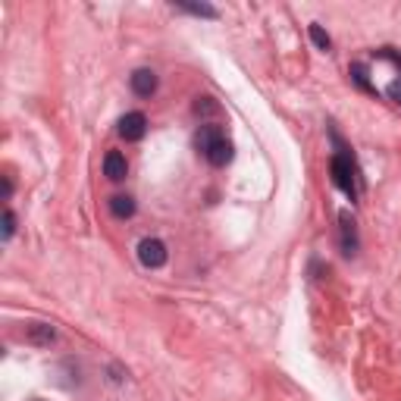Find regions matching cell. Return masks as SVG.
Segmentation results:
<instances>
[{
	"instance_id": "cell-1",
	"label": "cell",
	"mask_w": 401,
	"mask_h": 401,
	"mask_svg": "<svg viewBox=\"0 0 401 401\" xmlns=\"http://www.w3.org/2000/svg\"><path fill=\"white\" fill-rule=\"evenodd\" d=\"M194 147L207 157L210 167H226V163L232 160V141L226 138V132L219 129V125L207 123L198 129V135H194Z\"/></svg>"
},
{
	"instance_id": "cell-2",
	"label": "cell",
	"mask_w": 401,
	"mask_h": 401,
	"mask_svg": "<svg viewBox=\"0 0 401 401\" xmlns=\"http://www.w3.org/2000/svg\"><path fill=\"white\" fill-rule=\"evenodd\" d=\"M333 141H335V147H339V151L333 154V160H329V172H333V182H335V188H342V192L348 194L351 201H358L360 185H358L355 160H351V157L345 154V147H342V141H339V135H335V132H333Z\"/></svg>"
},
{
	"instance_id": "cell-3",
	"label": "cell",
	"mask_w": 401,
	"mask_h": 401,
	"mask_svg": "<svg viewBox=\"0 0 401 401\" xmlns=\"http://www.w3.org/2000/svg\"><path fill=\"white\" fill-rule=\"evenodd\" d=\"M138 261L145 264L147 270H160V266L170 261V251L160 239H141L138 241Z\"/></svg>"
},
{
	"instance_id": "cell-4",
	"label": "cell",
	"mask_w": 401,
	"mask_h": 401,
	"mask_svg": "<svg viewBox=\"0 0 401 401\" xmlns=\"http://www.w3.org/2000/svg\"><path fill=\"white\" fill-rule=\"evenodd\" d=\"M22 339H26L28 345H38V348H47V345L57 342V329H53L51 323H26Z\"/></svg>"
},
{
	"instance_id": "cell-5",
	"label": "cell",
	"mask_w": 401,
	"mask_h": 401,
	"mask_svg": "<svg viewBox=\"0 0 401 401\" xmlns=\"http://www.w3.org/2000/svg\"><path fill=\"white\" fill-rule=\"evenodd\" d=\"M145 132H147V116L145 113H125L123 120H120V135L125 141H141L145 138Z\"/></svg>"
},
{
	"instance_id": "cell-6",
	"label": "cell",
	"mask_w": 401,
	"mask_h": 401,
	"mask_svg": "<svg viewBox=\"0 0 401 401\" xmlns=\"http://www.w3.org/2000/svg\"><path fill=\"white\" fill-rule=\"evenodd\" d=\"M339 226H342V251L348 257H355L358 254V223H355V217L348 214V210H342L339 214Z\"/></svg>"
},
{
	"instance_id": "cell-7",
	"label": "cell",
	"mask_w": 401,
	"mask_h": 401,
	"mask_svg": "<svg viewBox=\"0 0 401 401\" xmlns=\"http://www.w3.org/2000/svg\"><path fill=\"white\" fill-rule=\"evenodd\" d=\"M129 82H132V91H135L138 98H151V94L157 91V73L154 69H135Z\"/></svg>"
},
{
	"instance_id": "cell-8",
	"label": "cell",
	"mask_w": 401,
	"mask_h": 401,
	"mask_svg": "<svg viewBox=\"0 0 401 401\" xmlns=\"http://www.w3.org/2000/svg\"><path fill=\"white\" fill-rule=\"evenodd\" d=\"M104 176L110 182H123V179L129 176V163H125V157L120 151H110L104 157Z\"/></svg>"
},
{
	"instance_id": "cell-9",
	"label": "cell",
	"mask_w": 401,
	"mask_h": 401,
	"mask_svg": "<svg viewBox=\"0 0 401 401\" xmlns=\"http://www.w3.org/2000/svg\"><path fill=\"white\" fill-rule=\"evenodd\" d=\"M348 75H351V82H355L360 91H367V94H373V98H380V88H376V85L370 82V78H367L370 73H367V66H364V63H351Z\"/></svg>"
},
{
	"instance_id": "cell-10",
	"label": "cell",
	"mask_w": 401,
	"mask_h": 401,
	"mask_svg": "<svg viewBox=\"0 0 401 401\" xmlns=\"http://www.w3.org/2000/svg\"><path fill=\"white\" fill-rule=\"evenodd\" d=\"M110 214L120 217V219H129L135 214V201H132L129 194H113V198H110Z\"/></svg>"
},
{
	"instance_id": "cell-11",
	"label": "cell",
	"mask_w": 401,
	"mask_h": 401,
	"mask_svg": "<svg viewBox=\"0 0 401 401\" xmlns=\"http://www.w3.org/2000/svg\"><path fill=\"white\" fill-rule=\"evenodd\" d=\"M176 10H182V13H192V16H201V19H217V6H210V4H176Z\"/></svg>"
},
{
	"instance_id": "cell-12",
	"label": "cell",
	"mask_w": 401,
	"mask_h": 401,
	"mask_svg": "<svg viewBox=\"0 0 401 401\" xmlns=\"http://www.w3.org/2000/svg\"><path fill=\"white\" fill-rule=\"evenodd\" d=\"M311 41L317 44L320 51H333V38H329V35H326V31L320 28V26H311Z\"/></svg>"
},
{
	"instance_id": "cell-13",
	"label": "cell",
	"mask_w": 401,
	"mask_h": 401,
	"mask_svg": "<svg viewBox=\"0 0 401 401\" xmlns=\"http://www.w3.org/2000/svg\"><path fill=\"white\" fill-rule=\"evenodd\" d=\"M13 232H16V214H13V210H6V214H4V241H10Z\"/></svg>"
},
{
	"instance_id": "cell-14",
	"label": "cell",
	"mask_w": 401,
	"mask_h": 401,
	"mask_svg": "<svg viewBox=\"0 0 401 401\" xmlns=\"http://www.w3.org/2000/svg\"><path fill=\"white\" fill-rule=\"evenodd\" d=\"M217 104H214V98H198V104H194V113H217Z\"/></svg>"
},
{
	"instance_id": "cell-15",
	"label": "cell",
	"mask_w": 401,
	"mask_h": 401,
	"mask_svg": "<svg viewBox=\"0 0 401 401\" xmlns=\"http://www.w3.org/2000/svg\"><path fill=\"white\" fill-rule=\"evenodd\" d=\"M386 94H389V98H392V100H395V104L401 107V78H395V82L389 85V88H386Z\"/></svg>"
},
{
	"instance_id": "cell-16",
	"label": "cell",
	"mask_w": 401,
	"mask_h": 401,
	"mask_svg": "<svg viewBox=\"0 0 401 401\" xmlns=\"http://www.w3.org/2000/svg\"><path fill=\"white\" fill-rule=\"evenodd\" d=\"M10 194H13V182L10 179H4V201H10Z\"/></svg>"
}]
</instances>
